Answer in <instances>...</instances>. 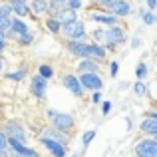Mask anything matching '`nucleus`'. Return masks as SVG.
I'll list each match as a JSON object with an SVG mask.
<instances>
[{"instance_id":"41","label":"nucleus","mask_w":157,"mask_h":157,"mask_svg":"<svg viewBox=\"0 0 157 157\" xmlns=\"http://www.w3.org/2000/svg\"><path fill=\"white\" fill-rule=\"evenodd\" d=\"M155 141H157V139H155Z\"/></svg>"},{"instance_id":"16","label":"nucleus","mask_w":157,"mask_h":157,"mask_svg":"<svg viewBox=\"0 0 157 157\" xmlns=\"http://www.w3.org/2000/svg\"><path fill=\"white\" fill-rule=\"evenodd\" d=\"M141 131H145V133H153V135H157V119H151V117L143 119V123H141Z\"/></svg>"},{"instance_id":"35","label":"nucleus","mask_w":157,"mask_h":157,"mask_svg":"<svg viewBox=\"0 0 157 157\" xmlns=\"http://www.w3.org/2000/svg\"><path fill=\"white\" fill-rule=\"evenodd\" d=\"M147 6H149V8H155L157 6V0H147Z\"/></svg>"},{"instance_id":"28","label":"nucleus","mask_w":157,"mask_h":157,"mask_svg":"<svg viewBox=\"0 0 157 157\" xmlns=\"http://www.w3.org/2000/svg\"><path fill=\"white\" fill-rule=\"evenodd\" d=\"M6 78H8V80H12V82H20V80H22V78H24V72H22V70H20L18 74H16V72H14V74H8Z\"/></svg>"},{"instance_id":"8","label":"nucleus","mask_w":157,"mask_h":157,"mask_svg":"<svg viewBox=\"0 0 157 157\" xmlns=\"http://www.w3.org/2000/svg\"><path fill=\"white\" fill-rule=\"evenodd\" d=\"M42 145L46 147V149L50 151L54 157H64L66 155L64 145H62V143H58V141H54V139H50V137H42Z\"/></svg>"},{"instance_id":"2","label":"nucleus","mask_w":157,"mask_h":157,"mask_svg":"<svg viewBox=\"0 0 157 157\" xmlns=\"http://www.w3.org/2000/svg\"><path fill=\"white\" fill-rule=\"evenodd\" d=\"M60 32L66 36V38H72V42H82V40H84V36H86L84 24H80V22H70V24H64Z\"/></svg>"},{"instance_id":"6","label":"nucleus","mask_w":157,"mask_h":157,"mask_svg":"<svg viewBox=\"0 0 157 157\" xmlns=\"http://www.w3.org/2000/svg\"><path fill=\"white\" fill-rule=\"evenodd\" d=\"M80 84L84 86V88H88V90H96V92L101 88V80H100L98 74H82Z\"/></svg>"},{"instance_id":"13","label":"nucleus","mask_w":157,"mask_h":157,"mask_svg":"<svg viewBox=\"0 0 157 157\" xmlns=\"http://www.w3.org/2000/svg\"><path fill=\"white\" fill-rule=\"evenodd\" d=\"M12 34L18 36V38H24V36H28V28L24 22H20V20H12Z\"/></svg>"},{"instance_id":"4","label":"nucleus","mask_w":157,"mask_h":157,"mask_svg":"<svg viewBox=\"0 0 157 157\" xmlns=\"http://www.w3.org/2000/svg\"><path fill=\"white\" fill-rule=\"evenodd\" d=\"M135 153L137 157H157V141L153 139H145V141L135 145Z\"/></svg>"},{"instance_id":"15","label":"nucleus","mask_w":157,"mask_h":157,"mask_svg":"<svg viewBox=\"0 0 157 157\" xmlns=\"http://www.w3.org/2000/svg\"><path fill=\"white\" fill-rule=\"evenodd\" d=\"M90 18H92V20H98V22H104V24H109V26H115V16H113V14L105 16V14L92 12V14H90Z\"/></svg>"},{"instance_id":"1","label":"nucleus","mask_w":157,"mask_h":157,"mask_svg":"<svg viewBox=\"0 0 157 157\" xmlns=\"http://www.w3.org/2000/svg\"><path fill=\"white\" fill-rule=\"evenodd\" d=\"M70 52L82 58H94V60H104L105 50L101 46H94V44H86V42H70L68 44Z\"/></svg>"},{"instance_id":"34","label":"nucleus","mask_w":157,"mask_h":157,"mask_svg":"<svg viewBox=\"0 0 157 157\" xmlns=\"http://www.w3.org/2000/svg\"><path fill=\"white\" fill-rule=\"evenodd\" d=\"M92 100L96 101V104H98V101H101V94H94V98H92Z\"/></svg>"},{"instance_id":"38","label":"nucleus","mask_w":157,"mask_h":157,"mask_svg":"<svg viewBox=\"0 0 157 157\" xmlns=\"http://www.w3.org/2000/svg\"><path fill=\"white\" fill-rule=\"evenodd\" d=\"M149 117H151V119H157V113H151V115H149Z\"/></svg>"},{"instance_id":"31","label":"nucleus","mask_w":157,"mask_h":157,"mask_svg":"<svg viewBox=\"0 0 157 157\" xmlns=\"http://www.w3.org/2000/svg\"><path fill=\"white\" fill-rule=\"evenodd\" d=\"M109 109H111V104H109V101H105V104L101 105V111H104V113H109Z\"/></svg>"},{"instance_id":"21","label":"nucleus","mask_w":157,"mask_h":157,"mask_svg":"<svg viewBox=\"0 0 157 157\" xmlns=\"http://www.w3.org/2000/svg\"><path fill=\"white\" fill-rule=\"evenodd\" d=\"M40 76H42L44 80H48V78L54 76V70L50 68V66H40Z\"/></svg>"},{"instance_id":"27","label":"nucleus","mask_w":157,"mask_h":157,"mask_svg":"<svg viewBox=\"0 0 157 157\" xmlns=\"http://www.w3.org/2000/svg\"><path fill=\"white\" fill-rule=\"evenodd\" d=\"M145 74H147V66H145V64H139V66H137V78H139V82H143Z\"/></svg>"},{"instance_id":"32","label":"nucleus","mask_w":157,"mask_h":157,"mask_svg":"<svg viewBox=\"0 0 157 157\" xmlns=\"http://www.w3.org/2000/svg\"><path fill=\"white\" fill-rule=\"evenodd\" d=\"M20 42H22V44H30V42H32V36H30V34L24 36V38H20Z\"/></svg>"},{"instance_id":"25","label":"nucleus","mask_w":157,"mask_h":157,"mask_svg":"<svg viewBox=\"0 0 157 157\" xmlns=\"http://www.w3.org/2000/svg\"><path fill=\"white\" fill-rule=\"evenodd\" d=\"M10 10H12L10 4H2L0 6V18H10Z\"/></svg>"},{"instance_id":"5","label":"nucleus","mask_w":157,"mask_h":157,"mask_svg":"<svg viewBox=\"0 0 157 157\" xmlns=\"http://www.w3.org/2000/svg\"><path fill=\"white\" fill-rule=\"evenodd\" d=\"M123 40H125V34H123V30L119 26H111L105 30V42H104L105 46L113 48L115 44H121Z\"/></svg>"},{"instance_id":"40","label":"nucleus","mask_w":157,"mask_h":157,"mask_svg":"<svg viewBox=\"0 0 157 157\" xmlns=\"http://www.w3.org/2000/svg\"><path fill=\"white\" fill-rule=\"evenodd\" d=\"M72 157H80V155H72Z\"/></svg>"},{"instance_id":"29","label":"nucleus","mask_w":157,"mask_h":157,"mask_svg":"<svg viewBox=\"0 0 157 157\" xmlns=\"http://www.w3.org/2000/svg\"><path fill=\"white\" fill-rule=\"evenodd\" d=\"M117 62H111V66H109V72H111V76H115V74H117Z\"/></svg>"},{"instance_id":"33","label":"nucleus","mask_w":157,"mask_h":157,"mask_svg":"<svg viewBox=\"0 0 157 157\" xmlns=\"http://www.w3.org/2000/svg\"><path fill=\"white\" fill-rule=\"evenodd\" d=\"M96 2H100V4H105V6H111V4H113L115 0H96Z\"/></svg>"},{"instance_id":"10","label":"nucleus","mask_w":157,"mask_h":157,"mask_svg":"<svg viewBox=\"0 0 157 157\" xmlns=\"http://www.w3.org/2000/svg\"><path fill=\"white\" fill-rule=\"evenodd\" d=\"M46 82L48 80H44L42 76H36L34 80H32V94H34L36 98H40V100H42L44 94H46Z\"/></svg>"},{"instance_id":"3","label":"nucleus","mask_w":157,"mask_h":157,"mask_svg":"<svg viewBox=\"0 0 157 157\" xmlns=\"http://www.w3.org/2000/svg\"><path fill=\"white\" fill-rule=\"evenodd\" d=\"M48 119L52 121V125L56 127V129H72L74 127V119H72V115H68V113H58V111H48Z\"/></svg>"},{"instance_id":"20","label":"nucleus","mask_w":157,"mask_h":157,"mask_svg":"<svg viewBox=\"0 0 157 157\" xmlns=\"http://www.w3.org/2000/svg\"><path fill=\"white\" fill-rule=\"evenodd\" d=\"M32 8H34L36 14H42V12L48 10V4L44 2V0H34V6H32Z\"/></svg>"},{"instance_id":"12","label":"nucleus","mask_w":157,"mask_h":157,"mask_svg":"<svg viewBox=\"0 0 157 157\" xmlns=\"http://www.w3.org/2000/svg\"><path fill=\"white\" fill-rule=\"evenodd\" d=\"M54 18L64 26V24H70V22H76V10H62L58 14H54Z\"/></svg>"},{"instance_id":"17","label":"nucleus","mask_w":157,"mask_h":157,"mask_svg":"<svg viewBox=\"0 0 157 157\" xmlns=\"http://www.w3.org/2000/svg\"><path fill=\"white\" fill-rule=\"evenodd\" d=\"M50 6L54 10L62 12V10H72V0H52Z\"/></svg>"},{"instance_id":"19","label":"nucleus","mask_w":157,"mask_h":157,"mask_svg":"<svg viewBox=\"0 0 157 157\" xmlns=\"http://www.w3.org/2000/svg\"><path fill=\"white\" fill-rule=\"evenodd\" d=\"M6 149H8V137L4 131H0V155L6 157Z\"/></svg>"},{"instance_id":"9","label":"nucleus","mask_w":157,"mask_h":157,"mask_svg":"<svg viewBox=\"0 0 157 157\" xmlns=\"http://www.w3.org/2000/svg\"><path fill=\"white\" fill-rule=\"evenodd\" d=\"M64 86L74 94V96H82V84H80V78H76V76H72V74H68V76H64Z\"/></svg>"},{"instance_id":"18","label":"nucleus","mask_w":157,"mask_h":157,"mask_svg":"<svg viewBox=\"0 0 157 157\" xmlns=\"http://www.w3.org/2000/svg\"><path fill=\"white\" fill-rule=\"evenodd\" d=\"M10 6H12V10H14L18 16H26L28 14V6L24 4V0H14Z\"/></svg>"},{"instance_id":"30","label":"nucleus","mask_w":157,"mask_h":157,"mask_svg":"<svg viewBox=\"0 0 157 157\" xmlns=\"http://www.w3.org/2000/svg\"><path fill=\"white\" fill-rule=\"evenodd\" d=\"M143 20H145V24H151V22L155 20V18H153V16L149 14V12H145V14H143Z\"/></svg>"},{"instance_id":"37","label":"nucleus","mask_w":157,"mask_h":157,"mask_svg":"<svg viewBox=\"0 0 157 157\" xmlns=\"http://www.w3.org/2000/svg\"><path fill=\"white\" fill-rule=\"evenodd\" d=\"M4 50V40H0V52Z\"/></svg>"},{"instance_id":"7","label":"nucleus","mask_w":157,"mask_h":157,"mask_svg":"<svg viewBox=\"0 0 157 157\" xmlns=\"http://www.w3.org/2000/svg\"><path fill=\"white\" fill-rule=\"evenodd\" d=\"M4 133H6L8 139H16L18 143L24 141V129L18 125V123H14V121L6 123V129H4Z\"/></svg>"},{"instance_id":"22","label":"nucleus","mask_w":157,"mask_h":157,"mask_svg":"<svg viewBox=\"0 0 157 157\" xmlns=\"http://www.w3.org/2000/svg\"><path fill=\"white\" fill-rule=\"evenodd\" d=\"M133 92L137 94V96H145L147 94V86L143 84V82H137V84L133 86Z\"/></svg>"},{"instance_id":"39","label":"nucleus","mask_w":157,"mask_h":157,"mask_svg":"<svg viewBox=\"0 0 157 157\" xmlns=\"http://www.w3.org/2000/svg\"><path fill=\"white\" fill-rule=\"evenodd\" d=\"M2 66H4V62H2V58H0V70H2Z\"/></svg>"},{"instance_id":"24","label":"nucleus","mask_w":157,"mask_h":157,"mask_svg":"<svg viewBox=\"0 0 157 157\" xmlns=\"http://www.w3.org/2000/svg\"><path fill=\"white\" fill-rule=\"evenodd\" d=\"M12 28V20L10 18H0V32H6Z\"/></svg>"},{"instance_id":"23","label":"nucleus","mask_w":157,"mask_h":157,"mask_svg":"<svg viewBox=\"0 0 157 157\" xmlns=\"http://www.w3.org/2000/svg\"><path fill=\"white\" fill-rule=\"evenodd\" d=\"M96 137V131H86L84 137H82V141H84V147H88L90 143H92V139Z\"/></svg>"},{"instance_id":"36","label":"nucleus","mask_w":157,"mask_h":157,"mask_svg":"<svg viewBox=\"0 0 157 157\" xmlns=\"http://www.w3.org/2000/svg\"><path fill=\"white\" fill-rule=\"evenodd\" d=\"M131 48H139V38H133V42H131Z\"/></svg>"},{"instance_id":"11","label":"nucleus","mask_w":157,"mask_h":157,"mask_svg":"<svg viewBox=\"0 0 157 157\" xmlns=\"http://www.w3.org/2000/svg\"><path fill=\"white\" fill-rule=\"evenodd\" d=\"M109 10H111L113 16H127L129 14V4H127L125 0H115L109 6Z\"/></svg>"},{"instance_id":"14","label":"nucleus","mask_w":157,"mask_h":157,"mask_svg":"<svg viewBox=\"0 0 157 157\" xmlns=\"http://www.w3.org/2000/svg\"><path fill=\"white\" fill-rule=\"evenodd\" d=\"M80 72L82 74H96L98 72V62H92V60H84V62H80Z\"/></svg>"},{"instance_id":"26","label":"nucleus","mask_w":157,"mask_h":157,"mask_svg":"<svg viewBox=\"0 0 157 157\" xmlns=\"http://www.w3.org/2000/svg\"><path fill=\"white\" fill-rule=\"evenodd\" d=\"M48 28H50L52 32H60L62 30V24L58 22L56 18H52V20H48Z\"/></svg>"}]
</instances>
